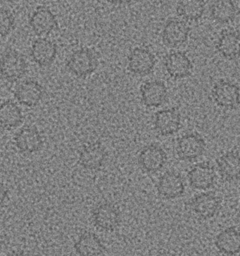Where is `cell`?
<instances>
[{
	"mask_svg": "<svg viewBox=\"0 0 240 256\" xmlns=\"http://www.w3.org/2000/svg\"><path fill=\"white\" fill-rule=\"evenodd\" d=\"M27 67L23 55L15 50H8L0 58V74L11 82L21 78L26 72Z\"/></svg>",
	"mask_w": 240,
	"mask_h": 256,
	"instance_id": "cell-1",
	"label": "cell"
},
{
	"mask_svg": "<svg viewBox=\"0 0 240 256\" xmlns=\"http://www.w3.org/2000/svg\"><path fill=\"white\" fill-rule=\"evenodd\" d=\"M96 55L88 48H82L72 54L67 62L69 70L78 77L91 75L98 67Z\"/></svg>",
	"mask_w": 240,
	"mask_h": 256,
	"instance_id": "cell-2",
	"label": "cell"
},
{
	"mask_svg": "<svg viewBox=\"0 0 240 256\" xmlns=\"http://www.w3.org/2000/svg\"><path fill=\"white\" fill-rule=\"evenodd\" d=\"M157 190L165 200H177L184 195L186 190L184 179L179 172L167 171L159 178Z\"/></svg>",
	"mask_w": 240,
	"mask_h": 256,
	"instance_id": "cell-3",
	"label": "cell"
},
{
	"mask_svg": "<svg viewBox=\"0 0 240 256\" xmlns=\"http://www.w3.org/2000/svg\"><path fill=\"white\" fill-rule=\"evenodd\" d=\"M206 148L205 140L199 134L189 133L178 140L176 151L183 160H193L203 154Z\"/></svg>",
	"mask_w": 240,
	"mask_h": 256,
	"instance_id": "cell-4",
	"label": "cell"
},
{
	"mask_svg": "<svg viewBox=\"0 0 240 256\" xmlns=\"http://www.w3.org/2000/svg\"><path fill=\"white\" fill-rule=\"evenodd\" d=\"M167 156L161 146L150 144L141 150L138 162L141 168L147 172H157L163 168L167 162Z\"/></svg>",
	"mask_w": 240,
	"mask_h": 256,
	"instance_id": "cell-5",
	"label": "cell"
},
{
	"mask_svg": "<svg viewBox=\"0 0 240 256\" xmlns=\"http://www.w3.org/2000/svg\"><path fill=\"white\" fill-rule=\"evenodd\" d=\"M29 24L32 30L37 36H46L56 28L58 23L53 12L46 6L36 8L31 15Z\"/></svg>",
	"mask_w": 240,
	"mask_h": 256,
	"instance_id": "cell-6",
	"label": "cell"
},
{
	"mask_svg": "<svg viewBox=\"0 0 240 256\" xmlns=\"http://www.w3.org/2000/svg\"><path fill=\"white\" fill-rule=\"evenodd\" d=\"M214 102L220 106L236 108L240 102V90L236 84L228 81H220L212 90Z\"/></svg>",
	"mask_w": 240,
	"mask_h": 256,
	"instance_id": "cell-7",
	"label": "cell"
},
{
	"mask_svg": "<svg viewBox=\"0 0 240 256\" xmlns=\"http://www.w3.org/2000/svg\"><path fill=\"white\" fill-rule=\"evenodd\" d=\"M155 66L154 55L145 48H135L128 58V68L135 75H148L153 72Z\"/></svg>",
	"mask_w": 240,
	"mask_h": 256,
	"instance_id": "cell-8",
	"label": "cell"
},
{
	"mask_svg": "<svg viewBox=\"0 0 240 256\" xmlns=\"http://www.w3.org/2000/svg\"><path fill=\"white\" fill-rule=\"evenodd\" d=\"M95 226L105 231H113L120 223V214L111 204L105 203L95 208L92 214Z\"/></svg>",
	"mask_w": 240,
	"mask_h": 256,
	"instance_id": "cell-9",
	"label": "cell"
},
{
	"mask_svg": "<svg viewBox=\"0 0 240 256\" xmlns=\"http://www.w3.org/2000/svg\"><path fill=\"white\" fill-rule=\"evenodd\" d=\"M155 128L162 136H170L179 132L181 128L180 114L175 108L159 110L155 114Z\"/></svg>",
	"mask_w": 240,
	"mask_h": 256,
	"instance_id": "cell-10",
	"label": "cell"
},
{
	"mask_svg": "<svg viewBox=\"0 0 240 256\" xmlns=\"http://www.w3.org/2000/svg\"><path fill=\"white\" fill-rule=\"evenodd\" d=\"M190 30V27L184 20L171 19L164 28L162 39L165 44L169 46H181L187 41Z\"/></svg>",
	"mask_w": 240,
	"mask_h": 256,
	"instance_id": "cell-11",
	"label": "cell"
},
{
	"mask_svg": "<svg viewBox=\"0 0 240 256\" xmlns=\"http://www.w3.org/2000/svg\"><path fill=\"white\" fill-rule=\"evenodd\" d=\"M188 180L193 188L207 190L212 188L215 182V171L210 164L205 162L198 164L190 170Z\"/></svg>",
	"mask_w": 240,
	"mask_h": 256,
	"instance_id": "cell-12",
	"label": "cell"
},
{
	"mask_svg": "<svg viewBox=\"0 0 240 256\" xmlns=\"http://www.w3.org/2000/svg\"><path fill=\"white\" fill-rule=\"evenodd\" d=\"M165 66L173 78L181 79L191 75L193 64L189 57L182 52H175L166 56Z\"/></svg>",
	"mask_w": 240,
	"mask_h": 256,
	"instance_id": "cell-13",
	"label": "cell"
},
{
	"mask_svg": "<svg viewBox=\"0 0 240 256\" xmlns=\"http://www.w3.org/2000/svg\"><path fill=\"white\" fill-rule=\"evenodd\" d=\"M220 200L212 193H202L192 200V210L203 219H210L214 217L220 208Z\"/></svg>",
	"mask_w": 240,
	"mask_h": 256,
	"instance_id": "cell-14",
	"label": "cell"
},
{
	"mask_svg": "<svg viewBox=\"0 0 240 256\" xmlns=\"http://www.w3.org/2000/svg\"><path fill=\"white\" fill-rule=\"evenodd\" d=\"M44 90L40 84L32 80H26L17 86L15 98L20 104L33 107L40 102Z\"/></svg>",
	"mask_w": 240,
	"mask_h": 256,
	"instance_id": "cell-15",
	"label": "cell"
},
{
	"mask_svg": "<svg viewBox=\"0 0 240 256\" xmlns=\"http://www.w3.org/2000/svg\"><path fill=\"white\" fill-rule=\"evenodd\" d=\"M31 57L40 66H47L53 63L57 54V46L54 42L45 38H39L32 43Z\"/></svg>",
	"mask_w": 240,
	"mask_h": 256,
	"instance_id": "cell-16",
	"label": "cell"
},
{
	"mask_svg": "<svg viewBox=\"0 0 240 256\" xmlns=\"http://www.w3.org/2000/svg\"><path fill=\"white\" fill-rule=\"evenodd\" d=\"M14 142L19 151L33 154L41 150L43 139L40 132L35 128L25 127L15 134Z\"/></svg>",
	"mask_w": 240,
	"mask_h": 256,
	"instance_id": "cell-17",
	"label": "cell"
},
{
	"mask_svg": "<svg viewBox=\"0 0 240 256\" xmlns=\"http://www.w3.org/2000/svg\"><path fill=\"white\" fill-rule=\"evenodd\" d=\"M106 157V151L101 144H89L79 154V164L84 169L95 170L101 168Z\"/></svg>",
	"mask_w": 240,
	"mask_h": 256,
	"instance_id": "cell-18",
	"label": "cell"
},
{
	"mask_svg": "<svg viewBox=\"0 0 240 256\" xmlns=\"http://www.w3.org/2000/svg\"><path fill=\"white\" fill-rule=\"evenodd\" d=\"M141 100L148 107L160 106L167 98V88L162 81L145 82L141 87Z\"/></svg>",
	"mask_w": 240,
	"mask_h": 256,
	"instance_id": "cell-19",
	"label": "cell"
},
{
	"mask_svg": "<svg viewBox=\"0 0 240 256\" xmlns=\"http://www.w3.org/2000/svg\"><path fill=\"white\" fill-rule=\"evenodd\" d=\"M221 177L229 182L240 180V155L234 152H227L217 160Z\"/></svg>",
	"mask_w": 240,
	"mask_h": 256,
	"instance_id": "cell-20",
	"label": "cell"
},
{
	"mask_svg": "<svg viewBox=\"0 0 240 256\" xmlns=\"http://www.w3.org/2000/svg\"><path fill=\"white\" fill-rule=\"evenodd\" d=\"M216 246L226 255L233 256L240 252V232L236 228H229L217 235Z\"/></svg>",
	"mask_w": 240,
	"mask_h": 256,
	"instance_id": "cell-21",
	"label": "cell"
},
{
	"mask_svg": "<svg viewBox=\"0 0 240 256\" xmlns=\"http://www.w3.org/2000/svg\"><path fill=\"white\" fill-rule=\"evenodd\" d=\"M74 248L79 256H101L105 247L94 233L86 232L75 242Z\"/></svg>",
	"mask_w": 240,
	"mask_h": 256,
	"instance_id": "cell-22",
	"label": "cell"
},
{
	"mask_svg": "<svg viewBox=\"0 0 240 256\" xmlns=\"http://www.w3.org/2000/svg\"><path fill=\"white\" fill-rule=\"evenodd\" d=\"M217 48L223 56L234 60L240 56V34L235 30H224L217 41Z\"/></svg>",
	"mask_w": 240,
	"mask_h": 256,
	"instance_id": "cell-23",
	"label": "cell"
},
{
	"mask_svg": "<svg viewBox=\"0 0 240 256\" xmlns=\"http://www.w3.org/2000/svg\"><path fill=\"white\" fill-rule=\"evenodd\" d=\"M23 118L20 107L14 102L6 101L0 105V126L4 129H14L21 124Z\"/></svg>",
	"mask_w": 240,
	"mask_h": 256,
	"instance_id": "cell-24",
	"label": "cell"
},
{
	"mask_svg": "<svg viewBox=\"0 0 240 256\" xmlns=\"http://www.w3.org/2000/svg\"><path fill=\"white\" fill-rule=\"evenodd\" d=\"M205 4L201 0H183L178 4L177 12L179 16L188 20H198L203 16Z\"/></svg>",
	"mask_w": 240,
	"mask_h": 256,
	"instance_id": "cell-25",
	"label": "cell"
},
{
	"mask_svg": "<svg viewBox=\"0 0 240 256\" xmlns=\"http://www.w3.org/2000/svg\"><path fill=\"white\" fill-rule=\"evenodd\" d=\"M211 14L212 18L219 23H229L236 18L237 8L233 1L220 0L212 5Z\"/></svg>",
	"mask_w": 240,
	"mask_h": 256,
	"instance_id": "cell-26",
	"label": "cell"
},
{
	"mask_svg": "<svg viewBox=\"0 0 240 256\" xmlns=\"http://www.w3.org/2000/svg\"><path fill=\"white\" fill-rule=\"evenodd\" d=\"M15 18L11 12L0 8V37L8 36L14 27Z\"/></svg>",
	"mask_w": 240,
	"mask_h": 256,
	"instance_id": "cell-27",
	"label": "cell"
},
{
	"mask_svg": "<svg viewBox=\"0 0 240 256\" xmlns=\"http://www.w3.org/2000/svg\"><path fill=\"white\" fill-rule=\"evenodd\" d=\"M8 191L7 188L2 182H0V206H2L8 198Z\"/></svg>",
	"mask_w": 240,
	"mask_h": 256,
	"instance_id": "cell-28",
	"label": "cell"
},
{
	"mask_svg": "<svg viewBox=\"0 0 240 256\" xmlns=\"http://www.w3.org/2000/svg\"><path fill=\"white\" fill-rule=\"evenodd\" d=\"M7 256H26L23 252H13L11 254H8Z\"/></svg>",
	"mask_w": 240,
	"mask_h": 256,
	"instance_id": "cell-29",
	"label": "cell"
},
{
	"mask_svg": "<svg viewBox=\"0 0 240 256\" xmlns=\"http://www.w3.org/2000/svg\"><path fill=\"white\" fill-rule=\"evenodd\" d=\"M156 256H172L170 255V254H165V252H163V254H158V255H157Z\"/></svg>",
	"mask_w": 240,
	"mask_h": 256,
	"instance_id": "cell-30",
	"label": "cell"
}]
</instances>
